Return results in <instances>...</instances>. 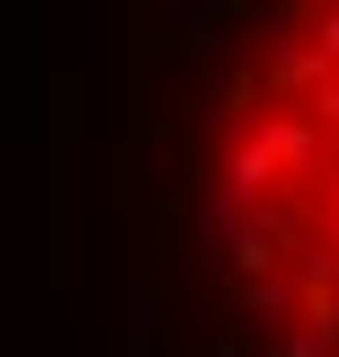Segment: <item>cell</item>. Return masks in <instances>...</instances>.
Segmentation results:
<instances>
[{"label": "cell", "instance_id": "cell-1", "mask_svg": "<svg viewBox=\"0 0 339 357\" xmlns=\"http://www.w3.org/2000/svg\"><path fill=\"white\" fill-rule=\"evenodd\" d=\"M197 232L250 357H339V0L259 18L214 63Z\"/></svg>", "mask_w": 339, "mask_h": 357}]
</instances>
